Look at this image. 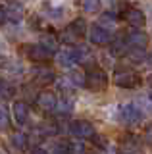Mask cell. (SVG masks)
I'll return each instance as SVG.
<instances>
[{
  "label": "cell",
  "mask_w": 152,
  "mask_h": 154,
  "mask_svg": "<svg viewBox=\"0 0 152 154\" xmlns=\"http://www.w3.org/2000/svg\"><path fill=\"white\" fill-rule=\"evenodd\" d=\"M85 35H87V21L81 19V17H77V19H73L69 25H65V29L62 31L58 41H62L64 45H73L75 46Z\"/></svg>",
  "instance_id": "6da1fadb"
},
{
  "label": "cell",
  "mask_w": 152,
  "mask_h": 154,
  "mask_svg": "<svg viewBox=\"0 0 152 154\" xmlns=\"http://www.w3.org/2000/svg\"><path fill=\"white\" fill-rule=\"evenodd\" d=\"M85 87L94 91V93H102L108 87V75L106 71L100 69L98 66H91L85 71Z\"/></svg>",
  "instance_id": "7a4b0ae2"
},
{
  "label": "cell",
  "mask_w": 152,
  "mask_h": 154,
  "mask_svg": "<svg viewBox=\"0 0 152 154\" xmlns=\"http://www.w3.org/2000/svg\"><path fill=\"white\" fill-rule=\"evenodd\" d=\"M114 83L120 89H135L141 85V75L131 67H117L114 71Z\"/></svg>",
  "instance_id": "3957f363"
},
{
  "label": "cell",
  "mask_w": 152,
  "mask_h": 154,
  "mask_svg": "<svg viewBox=\"0 0 152 154\" xmlns=\"http://www.w3.org/2000/svg\"><path fill=\"white\" fill-rule=\"evenodd\" d=\"M69 133L71 137H75V141H85V139H93L96 131H94V125L87 119H75L69 123Z\"/></svg>",
  "instance_id": "277c9868"
},
{
  "label": "cell",
  "mask_w": 152,
  "mask_h": 154,
  "mask_svg": "<svg viewBox=\"0 0 152 154\" xmlns=\"http://www.w3.org/2000/svg\"><path fill=\"white\" fill-rule=\"evenodd\" d=\"M117 118H120V122L123 125L131 127V125H137L142 119V112L137 108L135 104L127 102V104H121L120 106V110H117Z\"/></svg>",
  "instance_id": "5b68a950"
},
{
  "label": "cell",
  "mask_w": 152,
  "mask_h": 154,
  "mask_svg": "<svg viewBox=\"0 0 152 154\" xmlns=\"http://www.w3.org/2000/svg\"><path fill=\"white\" fill-rule=\"evenodd\" d=\"M35 104L39 106L42 112H54L58 108V96L52 91H39L35 96Z\"/></svg>",
  "instance_id": "8992f818"
},
{
  "label": "cell",
  "mask_w": 152,
  "mask_h": 154,
  "mask_svg": "<svg viewBox=\"0 0 152 154\" xmlns=\"http://www.w3.org/2000/svg\"><path fill=\"white\" fill-rule=\"evenodd\" d=\"M123 19H125L127 23L133 27V29H142L144 27V23H146V16H144V12L139 8H125V12H123Z\"/></svg>",
  "instance_id": "52a82bcc"
},
{
  "label": "cell",
  "mask_w": 152,
  "mask_h": 154,
  "mask_svg": "<svg viewBox=\"0 0 152 154\" xmlns=\"http://www.w3.org/2000/svg\"><path fill=\"white\" fill-rule=\"evenodd\" d=\"M89 41L94 46H106L110 42V31L102 25H93L89 29Z\"/></svg>",
  "instance_id": "ba28073f"
},
{
  "label": "cell",
  "mask_w": 152,
  "mask_h": 154,
  "mask_svg": "<svg viewBox=\"0 0 152 154\" xmlns=\"http://www.w3.org/2000/svg\"><path fill=\"white\" fill-rule=\"evenodd\" d=\"M148 35H146L142 29H133V31L127 33L125 37V42L129 48H142V50H146V45H148Z\"/></svg>",
  "instance_id": "9c48e42d"
},
{
  "label": "cell",
  "mask_w": 152,
  "mask_h": 154,
  "mask_svg": "<svg viewBox=\"0 0 152 154\" xmlns=\"http://www.w3.org/2000/svg\"><path fill=\"white\" fill-rule=\"evenodd\" d=\"M12 116H14V122L17 125H25L29 122V106H27V102L16 100L12 106Z\"/></svg>",
  "instance_id": "30bf717a"
},
{
  "label": "cell",
  "mask_w": 152,
  "mask_h": 154,
  "mask_svg": "<svg viewBox=\"0 0 152 154\" xmlns=\"http://www.w3.org/2000/svg\"><path fill=\"white\" fill-rule=\"evenodd\" d=\"M54 79H56V73L50 69V67H46V66H39V67L33 69V81L39 83V85L54 83Z\"/></svg>",
  "instance_id": "8fae6325"
},
{
  "label": "cell",
  "mask_w": 152,
  "mask_h": 154,
  "mask_svg": "<svg viewBox=\"0 0 152 154\" xmlns=\"http://www.w3.org/2000/svg\"><path fill=\"white\" fill-rule=\"evenodd\" d=\"M25 54H27V58H29L31 62H37V64H42V62H46V60L52 58L41 45H27L25 46Z\"/></svg>",
  "instance_id": "7c38bea8"
},
{
  "label": "cell",
  "mask_w": 152,
  "mask_h": 154,
  "mask_svg": "<svg viewBox=\"0 0 152 154\" xmlns=\"http://www.w3.org/2000/svg\"><path fill=\"white\" fill-rule=\"evenodd\" d=\"M39 45H41L42 48H44V50L48 52L50 56L58 54V50H60V41H58V37H56L52 31L44 33V35L41 37V42H39Z\"/></svg>",
  "instance_id": "4fadbf2b"
},
{
  "label": "cell",
  "mask_w": 152,
  "mask_h": 154,
  "mask_svg": "<svg viewBox=\"0 0 152 154\" xmlns=\"http://www.w3.org/2000/svg\"><path fill=\"white\" fill-rule=\"evenodd\" d=\"M4 14L6 19H10L12 23H17L23 19V4L21 2H10L8 6H4Z\"/></svg>",
  "instance_id": "5bb4252c"
},
{
  "label": "cell",
  "mask_w": 152,
  "mask_h": 154,
  "mask_svg": "<svg viewBox=\"0 0 152 154\" xmlns=\"http://www.w3.org/2000/svg\"><path fill=\"white\" fill-rule=\"evenodd\" d=\"M127 50H129V46H127L125 42V37H117L114 38V41H110V54L116 56V58H121L127 54Z\"/></svg>",
  "instance_id": "9a60e30c"
},
{
  "label": "cell",
  "mask_w": 152,
  "mask_h": 154,
  "mask_svg": "<svg viewBox=\"0 0 152 154\" xmlns=\"http://www.w3.org/2000/svg\"><path fill=\"white\" fill-rule=\"evenodd\" d=\"M58 64H60L62 67H71V66H75V56H73V50L58 52Z\"/></svg>",
  "instance_id": "2e32d148"
},
{
  "label": "cell",
  "mask_w": 152,
  "mask_h": 154,
  "mask_svg": "<svg viewBox=\"0 0 152 154\" xmlns=\"http://www.w3.org/2000/svg\"><path fill=\"white\" fill-rule=\"evenodd\" d=\"M27 143H29V137H27L25 133H14L12 135V144H14V148H17V150H25Z\"/></svg>",
  "instance_id": "e0dca14e"
},
{
  "label": "cell",
  "mask_w": 152,
  "mask_h": 154,
  "mask_svg": "<svg viewBox=\"0 0 152 154\" xmlns=\"http://www.w3.org/2000/svg\"><path fill=\"white\" fill-rule=\"evenodd\" d=\"M127 56L131 58V62H135V64H141V62H144L148 54H146V50H142V48H129L127 50Z\"/></svg>",
  "instance_id": "ac0fdd59"
},
{
  "label": "cell",
  "mask_w": 152,
  "mask_h": 154,
  "mask_svg": "<svg viewBox=\"0 0 152 154\" xmlns=\"http://www.w3.org/2000/svg\"><path fill=\"white\" fill-rule=\"evenodd\" d=\"M10 129V110L6 106H0V131Z\"/></svg>",
  "instance_id": "d6986e66"
},
{
  "label": "cell",
  "mask_w": 152,
  "mask_h": 154,
  "mask_svg": "<svg viewBox=\"0 0 152 154\" xmlns=\"http://www.w3.org/2000/svg\"><path fill=\"white\" fill-rule=\"evenodd\" d=\"M81 8L87 14H96L98 10H100V2H98V0H83V2H81Z\"/></svg>",
  "instance_id": "ffe728a7"
},
{
  "label": "cell",
  "mask_w": 152,
  "mask_h": 154,
  "mask_svg": "<svg viewBox=\"0 0 152 154\" xmlns=\"http://www.w3.org/2000/svg\"><path fill=\"white\" fill-rule=\"evenodd\" d=\"M68 154H85V144L73 139L71 143H68Z\"/></svg>",
  "instance_id": "44dd1931"
},
{
  "label": "cell",
  "mask_w": 152,
  "mask_h": 154,
  "mask_svg": "<svg viewBox=\"0 0 152 154\" xmlns=\"http://www.w3.org/2000/svg\"><path fill=\"white\" fill-rule=\"evenodd\" d=\"M14 94V87L6 81H0V98H10Z\"/></svg>",
  "instance_id": "7402d4cb"
},
{
  "label": "cell",
  "mask_w": 152,
  "mask_h": 154,
  "mask_svg": "<svg viewBox=\"0 0 152 154\" xmlns=\"http://www.w3.org/2000/svg\"><path fill=\"white\" fill-rule=\"evenodd\" d=\"M69 79L73 81V85H79V87H85V71H73V73L69 75Z\"/></svg>",
  "instance_id": "603a6c76"
},
{
  "label": "cell",
  "mask_w": 152,
  "mask_h": 154,
  "mask_svg": "<svg viewBox=\"0 0 152 154\" xmlns=\"http://www.w3.org/2000/svg\"><path fill=\"white\" fill-rule=\"evenodd\" d=\"M142 141H144V143L152 148V123H148V125L144 127V131H142Z\"/></svg>",
  "instance_id": "cb8c5ba5"
},
{
  "label": "cell",
  "mask_w": 152,
  "mask_h": 154,
  "mask_svg": "<svg viewBox=\"0 0 152 154\" xmlns=\"http://www.w3.org/2000/svg\"><path fill=\"white\" fill-rule=\"evenodd\" d=\"M27 154H48V152H46L44 148H41V146H33V148H31V150L27 152Z\"/></svg>",
  "instance_id": "d4e9b609"
},
{
  "label": "cell",
  "mask_w": 152,
  "mask_h": 154,
  "mask_svg": "<svg viewBox=\"0 0 152 154\" xmlns=\"http://www.w3.org/2000/svg\"><path fill=\"white\" fill-rule=\"evenodd\" d=\"M117 154H137L135 148H123V150H120Z\"/></svg>",
  "instance_id": "484cf974"
},
{
  "label": "cell",
  "mask_w": 152,
  "mask_h": 154,
  "mask_svg": "<svg viewBox=\"0 0 152 154\" xmlns=\"http://www.w3.org/2000/svg\"><path fill=\"white\" fill-rule=\"evenodd\" d=\"M4 21H6V14H4V8L0 6V25H2Z\"/></svg>",
  "instance_id": "4316f807"
},
{
  "label": "cell",
  "mask_w": 152,
  "mask_h": 154,
  "mask_svg": "<svg viewBox=\"0 0 152 154\" xmlns=\"http://www.w3.org/2000/svg\"><path fill=\"white\" fill-rule=\"evenodd\" d=\"M0 154H10V152H8V150H6L4 146H0Z\"/></svg>",
  "instance_id": "83f0119b"
},
{
  "label": "cell",
  "mask_w": 152,
  "mask_h": 154,
  "mask_svg": "<svg viewBox=\"0 0 152 154\" xmlns=\"http://www.w3.org/2000/svg\"><path fill=\"white\" fill-rule=\"evenodd\" d=\"M85 154H94V152H85Z\"/></svg>",
  "instance_id": "f1b7e54d"
}]
</instances>
